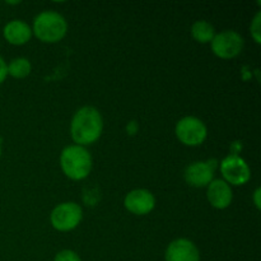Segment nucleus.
I'll use <instances>...</instances> for the list:
<instances>
[{
    "label": "nucleus",
    "mask_w": 261,
    "mask_h": 261,
    "mask_svg": "<svg viewBox=\"0 0 261 261\" xmlns=\"http://www.w3.org/2000/svg\"><path fill=\"white\" fill-rule=\"evenodd\" d=\"M103 129V121L98 110L84 106L75 112L70 125L71 138L76 145H88L96 142Z\"/></svg>",
    "instance_id": "obj_1"
},
{
    "label": "nucleus",
    "mask_w": 261,
    "mask_h": 261,
    "mask_svg": "<svg viewBox=\"0 0 261 261\" xmlns=\"http://www.w3.org/2000/svg\"><path fill=\"white\" fill-rule=\"evenodd\" d=\"M60 165L71 180H83L92 170V157L84 147L69 145L61 152Z\"/></svg>",
    "instance_id": "obj_2"
},
{
    "label": "nucleus",
    "mask_w": 261,
    "mask_h": 261,
    "mask_svg": "<svg viewBox=\"0 0 261 261\" xmlns=\"http://www.w3.org/2000/svg\"><path fill=\"white\" fill-rule=\"evenodd\" d=\"M68 31L65 18L54 10H45L35 18L33 32L43 42H58Z\"/></svg>",
    "instance_id": "obj_3"
},
{
    "label": "nucleus",
    "mask_w": 261,
    "mask_h": 261,
    "mask_svg": "<svg viewBox=\"0 0 261 261\" xmlns=\"http://www.w3.org/2000/svg\"><path fill=\"white\" fill-rule=\"evenodd\" d=\"M175 132L177 139L190 147L200 145L206 139V134H208L205 124L200 119L194 116H186L181 119L176 124Z\"/></svg>",
    "instance_id": "obj_4"
},
{
    "label": "nucleus",
    "mask_w": 261,
    "mask_h": 261,
    "mask_svg": "<svg viewBox=\"0 0 261 261\" xmlns=\"http://www.w3.org/2000/svg\"><path fill=\"white\" fill-rule=\"evenodd\" d=\"M83 218L82 208L75 203L59 204L51 213V223L58 231H71L81 223Z\"/></svg>",
    "instance_id": "obj_5"
},
{
    "label": "nucleus",
    "mask_w": 261,
    "mask_h": 261,
    "mask_svg": "<svg viewBox=\"0 0 261 261\" xmlns=\"http://www.w3.org/2000/svg\"><path fill=\"white\" fill-rule=\"evenodd\" d=\"M244 48V38L236 31H223L212 40V50L218 58H236Z\"/></svg>",
    "instance_id": "obj_6"
},
{
    "label": "nucleus",
    "mask_w": 261,
    "mask_h": 261,
    "mask_svg": "<svg viewBox=\"0 0 261 261\" xmlns=\"http://www.w3.org/2000/svg\"><path fill=\"white\" fill-rule=\"evenodd\" d=\"M221 172L227 182L232 185H244L251 177V171L244 158L231 154L221 162Z\"/></svg>",
    "instance_id": "obj_7"
},
{
    "label": "nucleus",
    "mask_w": 261,
    "mask_h": 261,
    "mask_svg": "<svg viewBox=\"0 0 261 261\" xmlns=\"http://www.w3.org/2000/svg\"><path fill=\"white\" fill-rule=\"evenodd\" d=\"M217 167L216 160H209L206 162H194L186 167L185 180L195 188H204L213 181L214 170Z\"/></svg>",
    "instance_id": "obj_8"
},
{
    "label": "nucleus",
    "mask_w": 261,
    "mask_h": 261,
    "mask_svg": "<svg viewBox=\"0 0 261 261\" xmlns=\"http://www.w3.org/2000/svg\"><path fill=\"white\" fill-rule=\"evenodd\" d=\"M125 208L133 214L144 216L153 211L155 205V199L150 191L144 189H137L133 190L125 196Z\"/></svg>",
    "instance_id": "obj_9"
},
{
    "label": "nucleus",
    "mask_w": 261,
    "mask_h": 261,
    "mask_svg": "<svg viewBox=\"0 0 261 261\" xmlns=\"http://www.w3.org/2000/svg\"><path fill=\"white\" fill-rule=\"evenodd\" d=\"M166 261H200L199 250L190 240L178 239L171 242L166 250Z\"/></svg>",
    "instance_id": "obj_10"
},
{
    "label": "nucleus",
    "mask_w": 261,
    "mask_h": 261,
    "mask_svg": "<svg viewBox=\"0 0 261 261\" xmlns=\"http://www.w3.org/2000/svg\"><path fill=\"white\" fill-rule=\"evenodd\" d=\"M206 198L209 203L217 209H224L229 206L233 199L231 186L224 180H213L208 185Z\"/></svg>",
    "instance_id": "obj_11"
},
{
    "label": "nucleus",
    "mask_w": 261,
    "mask_h": 261,
    "mask_svg": "<svg viewBox=\"0 0 261 261\" xmlns=\"http://www.w3.org/2000/svg\"><path fill=\"white\" fill-rule=\"evenodd\" d=\"M4 38L12 45H23L27 41H30L32 36L30 25L20 19H13L5 24L3 30Z\"/></svg>",
    "instance_id": "obj_12"
},
{
    "label": "nucleus",
    "mask_w": 261,
    "mask_h": 261,
    "mask_svg": "<svg viewBox=\"0 0 261 261\" xmlns=\"http://www.w3.org/2000/svg\"><path fill=\"white\" fill-rule=\"evenodd\" d=\"M191 35L198 42L208 43L212 42L213 37L216 36L214 27L206 20H196L191 27Z\"/></svg>",
    "instance_id": "obj_13"
},
{
    "label": "nucleus",
    "mask_w": 261,
    "mask_h": 261,
    "mask_svg": "<svg viewBox=\"0 0 261 261\" xmlns=\"http://www.w3.org/2000/svg\"><path fill=\"white\" fill-rule=\"evenodd\" d=\"M8 74L12 75L13 78H24L31 73V63L24 58L13 59L7 65Z\"/></svg>",
    "instance_id": "obj_14"
},
{
    "label": "nucleus",
    "mask_w": 261,
    "mask_h": 261,
    "mask_svg": "<svg viewBox=\"0 0 261 261\" xmlns=\"http://www.w3.org/2000/svg\"><path fill=\"white\" fill-rule=\"evenodd\" d=\"M54 261H81V257L73 250H63L56 255Z\"/></svg>",
    "instance_id": "obj_15"
},
{
    "label": "nucleus",
    "mask_w": 261,
    "mask_h": 261,
    "mask_svg": "<svg viewBox=\"0 0 261 261\" xmlns=\"http://www.w3.org/2000/svg\"><path fill=\"white\" fill-rule=\"evenodd\" d=\"M260 12L256 13L254 20L251 23V35L257 43H260Z\"/></svg>",
    "instance_id": "obj_16"
},
{
    "label": "nucleus",
    "mask_w": 261,
    "mask_h": 261,
    "mask_svg": "<svg viewBox=\"0 0 261 261\" xmlns=\"http://www.w3.org/2000/svg\"><path fill=\"white\" fill-rule=\"evenodd\" d=\"M8 75V69H7V63H5L4 59L0 56V84L5 81Z\"/></svg>",
    "instance_id": "obj_17"
},
{
    "label": "nucleus",
    "mask_w": 261,
    "mask_h": 261,
    "mask_svg": "<svg viewBox=\"0 0 261 261\" xmlns=\"http://www.w3.org/2000/svg\"><path fill=\"white\" fill-rule=\"evenodd\" d=\"M254 201L257 209H260V189H256L254 193Z\"/></svg>",
    "instance_id": "obj_18"
},
{
    "label": "nucleus",
    "mask_w": 261,
    "mask_h": 261,
    "mask_svg": "<svg viewBox=\"0 0 261 261\" xmlns=\"http://www.w3.org/2000/svg\"><path fill=\"white\" fill-rule=\"evenodd\" d=\"M0 157H2V139H0Z\"/></svg>",
    "instance_id": "obj_19"
}]
</instances>
